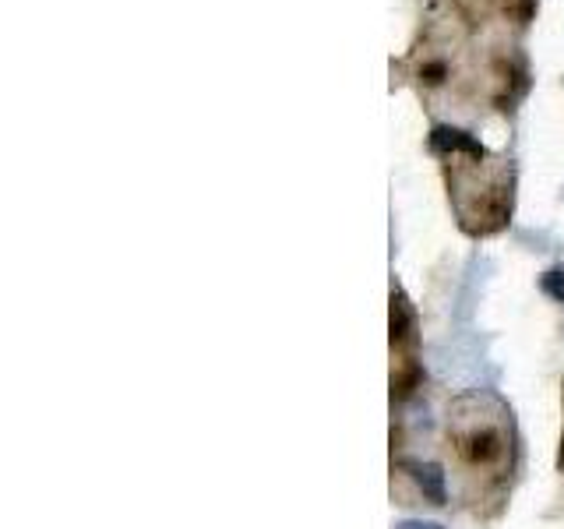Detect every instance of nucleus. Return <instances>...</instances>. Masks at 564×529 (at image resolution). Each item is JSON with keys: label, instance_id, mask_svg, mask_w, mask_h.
I'll return each instance as SVG.
<instances>
[{"label": "nucleus", "instance_id": "3", "mask_svg": "<svg viewBox=\"0 0 564 529\" xmlns=\"http://www.w3.org/2000/svg\"><path fill=\"white\" fill-rule=\"evenodd\" d=\"M543 286H547L554 297H561L564 300V279H561V272H550L547 279H543Z\"/></svg>", "mask_w": 564, "mask_h": 529}, {"label": "nucleus", "instance_id": "2", "mask_svg": "<svg viewBox=\"0 0 564 529\" xmlns=\"http://www.w3.org/2000/svg\"><path fill=\"white\" fill-rule=\"evenodd\" d=\"M431 149L445 152V156H473V159L487 156V152H483V145L476 142L469 131H462V127H448V124H438L431 131Z\"/></svg>", "mask_w": 564, "mask_h": 529}, {"label": "nucleus", "instance_id": "1", "mask_svg": "<svg viewBox=\"0 0 564 529\" xmlns=\"http://www.w3.org/2000/svg\"><path fill=\"white\" fill-rule=\"evenodd\" d=\"M448 448L462 470L476 477H501L505 466H512V420L505 410L487 413L480 399H462L448 420Z\"/></svg>", "mask_w": 564, "mask_h": 529}]
</instances>
